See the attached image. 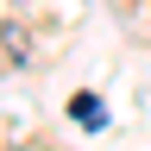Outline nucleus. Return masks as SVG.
<instances>
[{"label": "nucleus", "instance_id": "f257e3e1", "mask_svg": "<svg viewBox=\"0 0 151 151\" xmlns=\"http://www.w3.org/2000/svg\"><path fill=\"white\" fill-rule=\"evenodd\" d=\"M76 120H82V126H101V101L82 94V101H76Z\"/></svg>", "mask_w": 151, "mask_h": 151}]
</instances>
